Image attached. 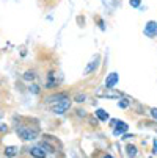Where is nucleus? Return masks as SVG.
Masks as SVG:
<instances>
[{"instance_id": "f257e3e1", "label": "nucleus", "mask_w": 157, "mask_h": 158, "mask_svg": "<svg viewBox=\"0 0 157 158\" xmlns=\"http://www.w3.org/2000/svg\"><path fill=\"white\" fill-rule=\"evenodd\" d=\"M16 133L17 136L22 138L24 141H32V139H36L38 136V128L36 127H27V125H17L16 127Z\"/></svg>"}, {"instance_id": "f03ea898", "label": "nucleus", "mask_w": 157, "mask_h": 158, "mask_svg": "<svg viewBox=\"0 0 157 158\" xmlns=\"http://www.w3.org/2000/svg\"><path fill=\"white\" fill-rule=\"evenodd\" d=\"M69 108H71V100L66 99V100H61L58 103H54L52 105V113L54 114H64Z\"/></svg>"}, {"instance_id": "7ed1b4c3", "label": "nucleus", "mask_w": 157, "mask_h": 158, "mask_svg": "<svg viewBox=\"0 0 157 158\" xmlns=\"http://www.w3.org/2000/svg\"><path fill=\"white\" fill-rule=\"evenodd\" d=\"M99 61H101V56L99 55H94V58L88 63V66L85 67V71H83V74L85 75H88V74H91V72H94L96 69H98V66H99Z\"/></svg>"}, {"instance_id": "20e7f679", "label": "nucleus", "mask_w": 157, "mask_h": 158, "mask_svg": "<svg viewBox=\"0 0 157 158\" xmlns=\"http://www.w3.org/2000/svg\"><path fill=\"white\" fill-rule=\"evenodd\" d=\"M129 130V125L123 121H115V127H113V135L115 136H120V135H126V131Z\"/></svg>"}, {"instance_id": "39448f33", "label": "nucleus", "mask_w": 157, "mask_h": 158, "mask_svg": "<svg viewBox=\"0 0 157 158\" xmlns=\"http://www.w3.org/2000/svg\"><path fill=\"white\" fill-rule=\"evenodd\" d=\"M118 80H120V77H118L116 72H110V74L107 75V78H105V88H107V89H113V88L116 86Z\"/></svg>"}, {"instance_id": "423d86ee", "label": "nucleus", "mask_w": 157, "mask_h": 158, "mask_svg": "<svg viewBox=\"0 0 157 158\" xmlns=\"http://www.w3.org/2000/svg\"><path fill=\"white\" fill-rule=\"evenodd\" d=\"M145 35L148 38H154L157 35V22H154V20L148 22V24L145 25Z\"/></svg>"}, {"instance_id": "0eeeda50", "label": "nucleus", "mask_w": 157, "mask_h": 158, "mask_svg": "<svg viewBox=\"0 0 157 158\" xmlns=\"http://www.w3.org/2000/svg\"><path fill=\"white\" fill-rule=\"evenodd\" d=\"M98 96L99 97H108V99H120L121 97L120 93H115L113 89H107V88H105V91H99Z\"/></svg>"}, {"instance_id": "6e6552de", "label": "nucleus", "mask_w": 157, "mask_h": 158, "mask_svg": "<svg viewBox=\"0 0 157 158\" xmlns=\"http://www.w3.org/2000/svg\"><path fill=\"white\" fill-rule=\"evenodd\" d=\"M66 99H68V94H66V93H58V94L50 96V97L47 99V102H49V103H58V102L66 100Z\"/></svg>"}, {"instance_id": "1a4fd4ad", "label": "nucleus", "mask_w": 157, "mask_h": 158, "mask_svg": "<svg viewBox=\"0 0 157 158\" xmlns=\"http://www.w3.org/2000/svg\"><path fill=\"white\" fill-rule=\"evenodd\" d=\"M30 155L35 158H46V152H44L41 147H32L30 149Z\"/></svg>"}, {"instance_id": "9d476101", "label": "nucleus", "mask_w": 157, "mask_h": 158, "mask_svg": "<svg viewBox=\"0 0 157 158\" xmlns=\"http://www.w3.org/2000/svg\"><path fill=\"white\" fill-rule=\"evenodd\" d=\"M57 86V80H55V75L50 72L49 75H47V83H46V88L47 89H52V88H55Z\"/></svg>"}, {"instance_id": "9b49d317", "label": "nucleus", "mask_w": 157, "mask_h": 158, "mask_svg": "<svg viewBox=\"0 0 157 158\" xmlns=\"http://www.w3.org/2000/svg\"><path fill=\"white\" fill-rule=\"evenodd\" d=\"M14 155H17V147H14V146L5 147V156L7 158H13Z\"/></svg>"}, {"instance_id": "f8f14e48", "label": "nucleus", "mask_w": 157, "mask_h": 158, "mask_svg": "<svg viewBox=\"0 0 157 158\" xmlns=\"http://www.w3.org/2000/svg\"><path fill=\"white\" fill-rule=\"evenodd\" d=\"M96 116H98L99 121H104V122H105V121L108 119V113H107L105 110H102V108H98V110H96Z\"/></svg>"}, {"instance_id": "ddd939ff", "label": "nucleus", "mask_w": 157, "mask_h": 158, "mask_svg": "<svg viewBox=\"0 0 157 158\" xmlns=\"http://www.w3.org/2000/svg\"><path fill=\"white\" fill-rule=\"evenodd\" d=\"M126 150H127V156H129V158H135V156H137V147H135V146L129 144V146L126 147Z\"/></svg>"}, {"instance_id": "4468645a", "label": "nucleus", "mask_w": 157, "mask_h": 158, "mask_svg": "<svg viewBox=\"0 0 157 158\" xmlns=\"http://www.w3.org/2000/svg\"><path fill=\"white\" fill-rule=\"evenodd\" d=\"M35 72H25V75H24V78L25 80H35Z\"/></svg>"}, {"instance_id": "2eb2a0df", "label": "nucleus", "mask_w": 157, "mask_h": 158, "mask_svg": "<svg viewBox=\"0 0 157 158\" xmlns=\"http://www.w3.org/2000/svg\"><path fill=\"white\" fill-rule=\"evenodd\" d=\"M85 99H86V96H85V94H77V96H76V102H79V103H82Z\"/></svg>"}, {"instance_id": "dca6fc26", "label": "nucleus", "mask_w": 157, "mask_h": 158, "mask_svg": "<svg viewBox=\"0 0 157 158\" xmlns=\"http://www.w3.org/2000/svg\"><path fill=\"white\" fill-rule=\"evenodd\" d=\"M118 106H120V108H127V106H129V102H127V100H120V102H118Z\"/></svg>"}, {"instance_id": "f3484780", "label": "nucleus", "mask_w": 157, "mask_h": 158, "mask_svg": "<svg viewBox=\"0 0 157 158\" xmlns=\"http://www.w3.org/2000/svg\"><path fill=\"white\" fill-rule=\"evenodd\" d=\"M130 6H133V8L140 6V0H130Z\"/></svg>"}, {"instance_id": "a211bd4d", "label": "nucleus", "mask_w": 157, "mask_h": 158, "mask_svg": "<svg viewBox=\"0 0 157 158\" xmlns=\"http://www.w3.org/2000/svg\"><path fill=\"white\" fill-rule=\"evenodd\" d=\"M32 91H33L35 94H38V93H39V88H38L36 85H32V86H30V93H32Z\"/></svg>"}, {"instance_id": "6ab92c4d", "label": "nucleus", "mask_w": 157, "mask_h": 158, "mask_svg": "<svg viewBox=\"0 0 157 158\" xmlns=\"http://www.w3.org/2000/svg\"><path fill=\"white\" fill-rule=\"evenodd\" d=\"M151 116H152V119L157 121V108H151Z\"/></svg>"}, {"instance_id": "aec40b11", "label": "nucleus", "mask_w": 157, "mask_h": 158, "mask_svg": "<svg viewBox=\"0 0 157 158\" xmlns=\"http://www.w3.org/2000/svg\"><path fill=\"white\" fill-rule=\"evenodd\" d=\"M0 131H8V125L7 124H0Z\"/></svg>"}, {"instance_id": "412c9836", "label": "nucleus", "mask_w": 157, "mask_h": 158, "mask_svg": "<svg viewBox=\"0 0 157 158\" xmlns=\"http://www.w3.org/2000/svg\"><path fill=\"white\" fill-rule=\"evenodd\" d=\"M102 158H113V156H111V155H104Z\"/></svg>"}, {"instance_id": "4be33fe9", "label": "nucleus", "mask_w": 157, "mask_h": 158, "mask_svg": "<svg viewBox=\"0 0 157 158\" xmlns=\"http://www.w3.org/2000/svg\"><path fill=\"white\" fill-rule=\"evenodd\" d=\"M154 152H157V144H154Z\"/></svg>"}, {"instance_id": "5701e85b", "label": "nucleus", "mask_w": 157, "mask_h": 158, "mask_svg": "<svg viewBox=\"0 0 157 158\" xmlns=\"http://www.w3.org/2000/svg\"><path fill=\"white\" fill-rule=\"evenodd\" d=\"M0 118H2V113H0Z\"/></svg>"}]
</instances>
